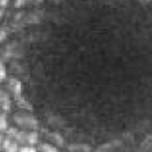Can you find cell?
<instances>
[{"mask_svg":"<svg viewBox=\"0 0 152 152\" xmlns=\"http://www.w3.org/2000/svg\"><path fill=\"white\" fill-rule=\"evenodd\" d=\"M13 120L22 130H37L39 128V121L36 117L28 112H18L14 113Z\"/></svg>","mask_w":152,"mask_h":152,"instance_id":"1","label":"cell"},{"mask_svg":"<svg viewBox=\"0 0 152 152\" xmlns=\"http://www.w3.org/2000/svg\"><path fill=\"white\" fill-rule=\"evenodd\" d=\"M12 133L16 135L21 147L23 146H35L39 143V134L36 130H17L14 128H9Z\"/></svg>","mask_w":152,"mask_h":152,"instance_id":"2","label":"cell"},{"mask_svg":"<svg viewBox=\"0 0 152 152\" xmlns=\"http://www.w3.org/2000/svg\"><path fill=\"white\" fill-rule=\"evenodd\" d=\"M1 150L3 152H20V143L10 129L7 130L5 137H1Z\"/></svg>","mask_w":152,"mask_h":152,"instance_id":"3","label":"cell"},{"mask_svg":"<svg viewBox=\"0 0 152 152\" xmlns=\"http://www.w3.org/2000/svg\"><path fill=\"white\" fill-rule=\"evenodd\" d=\"M8 89H9V92L12 93L13 98L17 101V103L25 99L23 96H22V84L17 79H10L8 83Z\"/></svg>","mask_w":152,"mask_h":152,"instance_id":"4","label":"cell"},{"mask_svg":"<svg viewBox=\"0 0 152 152\" xmlns=\"http://www.w3.org/2000/svg\"><path fill=\"white\" fill-rule=\"evenodd\" d=\"M0 107H1V112L5 113H9L12 110V99L5 90H1V94H0Z\"/></svg>","mask_w":152,"mask_h":152,"instance_id":"5","label":"cell"},{"mask_svg":"<svg viewBox=\"0 0 152 152\" xmlns=\"http://www.w3.org/2000/svg\"><path fill=\"white\" fill-rule=\"evenodd\" d=\"M47 138L49 139V142H52L54 146L57 147H61L62 148L64 146V138L59 134L58 132H50L47 134Z\"/></svg>","mask_w":152,"mask_h":152,"instance_id":"6","label":"cell"},{"mask_svg":"<svg viewBox=\"0 0 152 152\" xmlns=\"http://www.w3.org/2000/svg\"><path fill=\"white\" fill-rule=\"evenodd\" d=\"M68 152H92V147L84 143H75L68 146Z\"/></svg>","mask_w":152,"mask_h":152,"instance_id":"7","label":"cell"},{"mask_svg":"<svg viewBox=\"0 0 152 152\" xmlns=\"http://www.w3.org/2000/svg\"><path fill=\"white\" fill-rule=\"evenodd\" d=\"M39 151L40 152H62L57 148V146H54V144H52V143H40Z\"/></svg>","mask_w":152,"mask_h":152,"instance_id":"8","label":"cell"},{"mask_svg":"<svg viewBox=\"0 0 152 152\" xmlns=\"http://www.w3.org/2000/svg\"><path fill=\"white\" fill-rule=\"evenodd\" d=\"M8 129H9V125H8V117H7V113L1 112V115H0V130H1V133H7Z\"/></svg>","mask_w":152,"mask_h":152,"instance_id":"9","label":"cell"},{"mask_svg":"<svg viewBox=\"0 0 152 152\" xmlns=\"http://www.w3.org/2000/svg\"><path fill=\"white\" fill-rule=\"evenodd\" d=\"M140 148H143L146 151H152V134L147 135L144 138V140L140 143Z\"/></svg>","mask_w":152,"mask_h":152,"instance_id":"10","label":"cell"},{"mask_svg":"<svg viewBox=\"0 0 152 152\" xmlns=\"http://www.w3.org/2000/svg\"><path fill=\"white\" fill-rule=\"evenodd\" d=\"M25 21L27 22V23H37V22H40V18H39V16H36V14L31 13V14H28L27 18H26Z\"/></svg>","mask_w":152,"mask_h":152,"instance_id":"11","label":"cell"},{"mask_svg":"<svg viewBox=\"0 0 152 152\" xmlns=\"http://www.w3.org/2000/svg\"><path fill=\"white\" fill-rule=\"evenodd\" d=\"M7 79V70H5V64L4 62H1V64H0V80L4 81Z\"/></svg>","mask_w":152,"mask_h":152,"instance_id":"12","label":"cell"},{"mask_svg":"<svg viewBox=\"0 0 152 152\" xmlns=\"http://www.w3.org/2000/svg\"><path fill=\"white\" fill-rule=\"evenodd\" d=\"M20 152H40V151H37L34 146H23L20 148Z\"/></svg>","mask_w":152,"mask_h":152,"instance_id":"13","label":"cell"},{"mask_svg":"<svg viewBox=\"0 0 152 152\" xmlns=\"http://www.w3.org/2000/svg\"><path fill=\"white\" fill-rule=\"evenodd\" d=\"M26 3H27V0H16L14 1V8H22V7H25Z\"/></svg>","mask_w":152,"mask_h":152,"instance_id":"14","label":"cell"},{"mask_svg":"<svg viewBox=\"0 0 152 152\" xmlns=\"http://www.w3.org/2000/svg\"><path fill=\"white\" fill-rule=\"evenodd\" d=\"M10 0H0V5H1V8H5V7H8Z\"/></svg>","mask_w":152,"mask_h":152,"instance_id":"15","label":"cell"},{"mask_svg":"<svg viewBox=\"0 0 152 152\" xmlns=\"http://www.w3.org/2000/svg\"><path fill=\"white\" fill-rule=\"evenodd\" d=\"M5 34H7V30L3 27V28H1V41L5 40Z\"/></svg>","mask_w":152,"mask_h":152,"instance_id":"16","label":"cell"},{"mask_svg":"<svg viewBox=\"0 0 152 152\" xmlns=\"http://www.w3.org/2000/svg\"><path fill=\"white\" fill-rule=\"evenodd\" d=\"M138 1L140 3V4H150L151 0H138Z\"/></svg>","mask_w":152,"mask_h":152,"instance_id":"17","label":"cell"},{"mask_svg":"<svg viewBox=\"0 0 152 152\" xmlns=\"http://www.w3.org/2000/svg\"><path fill=\"white\" fill-rule=\"evenodd\" d=\"M44 0H32V3L34 4H40V3H43Z\"/></svg>","mask_w":152,"mask_h":152,"instance_id":"18","label":"cell"},{"mask_svg":"<svg viewBox=\"0 0 152 152\" xmlns=\"http://www.w3.org/2000/svg\"><path fill=\"white\" fill-rule=\"evenodd\" d=\"M56 3H61V1H63V0H54Z\"/></svg>","mask_w":152,"mask_h":152,"instance_id":"19","label":"cell"}]
</instances>
